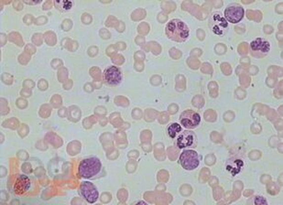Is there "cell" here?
Here are the masks:
<instances>
[{"mask_svg": "<svg viewBox=\"0 0 283 205\" xmlns=\"http://www.w3.org/2000/svg\"><path fill=\"white\" fill-rule=\"evenodd\" d=\"M166 34L168 38L177 42H183L189 38L188 26L180 19H172L167 24Z\"/></svg>", "mask_w": 283, "mask_h": 205, "instance_id": "cell-1", "label": "cell"}, {"mask_svg": "<svg viewBox=\"0 0 283 205\" xmlns=\"http://www.w3.org/2000/svg\"><path fill=\"white\" fill-rule=\"evenodd\" d=\"M102 164L97 158H88L82 160L78 168L79 175L84 179H93L100 173Z\"/></svg>", "mask_w": 283, "mask_h": 205, "instance_id": "cell-2", "label": "cell"}, {"mask_svg": "<svg viewBox=\"0 0 283 205\" xmlns=\"http://www.w3.org/2000/svg\"><path fill=\"white\" fill-rule=\"evenodd\" d=\"M180 163L184 170L194 171L200 164V157L195 150L187 149L181 154Z\"/></svg>", "mask_w": 283, "mask_h": 205, "instance_id": "cell-3", "label": "cell"}, {"mask_svg": "<svg viewBox=\"0 0 283 205\" xmlns=\"http://www.w3.org/2000/svg\"><path fill=\"white\" fill-rule=\"evenodd\" d=\"M210 27L212 32H214L215 35L223 36L227 33L229 23L220 13H214L210 20Z\"/></svg>", "mask_w": 283, "mask_h": 205, "instance_id": "cell-4", "label": "cell"}, {"mask_svg": "<svg viewBox=\"0 0 283 205\" xmlns=\"http://www.w3.org/2000/svg\"><path fill=\"white\" fill-rule=\"evenodd\" d=\"M180 122L184 128L193 129L200 125L201 116L194 110H186L180 116Z\"/></svg>", "mask_w": 283, "mask_h": 205, "instance_id": "cell-5", "label": "cell"}, {"mask_svg": "<svg viewBox=\"0 0 283 205\" xmlns=\"http://www.w3.org/2000/svg\"><path fill=\"white\" fill-rule=\"evenodd\" d=\"M245 15V10L240 5L233 4L227 6L225 10V19H227V22L237 24L240 22Z\"/></svg>", "mask_w": 283, "mask_h": 205, "instance_id": "cell-6", "label": "cell"}, {"mask_svg": "<svg viewBox=\"0 0 283 205\" xmlns=\"http://www.w3.org/2000/svg\"><path fill=\"white\" fill-rule=\"evenodd\" d=\"M80 193L82 198L84 199L89 204H94L99 197V193L95 186L89 182L83 181L80 187Z\"/></svg>", "mask_w": 283, "mask_h": 205, "instance_id": "cell-7", "label": "cell"}, {"mask_svg": "<svg viewBox=\"0 0 283 205\" xmlns=\"http://www.w3.org/2000/svg\"><path fill=\"white\" fill-rule=\"evenodd\" d=\"M197 138L194 132L192 131H182L178 135L176 138L177 147L179 148H185V147H194L196 145Z\"/></svg>", "mask_w": 283, "mask_h": 205, "instance_id": "cell-8", "label": "cell"}, {"mask_svg": "<svg viewBox=\"0 0 283 205\" xmlns=\"http://www.w3.org/2000/svg\"><path fill=\"white\" fill-rule=\"evenodd\" d=\"M104 78L108 84L118 85L122 81V73L118 67L110 66L104 71Z\"/></svg>", "mask_w": 283, "mask_h": 205, "instance_id": "cell-9", "label": "cell"}, {"mask_svg": "<svg viewBox=\"0 0 283 205\" xmlns=\"http://www.w3.org/2000/svg\"><path fill=\"white\" fill-rule=\"evenodd\" d=\"M252 51H260L262 53H268L271 50V43L267 39L262 38H256L250 43Z\"/></svg>", "mask_w": 283, "mask_h": 205, "instance_id": "cell-10", "label": "cell"}, {"mask_svg": "<svg viewBox=\"0 0 283 205\" xmlns=\"http://www.w3.org/2000/svg\"><path fill=\"white\" fill-rule=\"evenodd\" d=\"M243 167H244L243 160H240V159H233V160H230L227 162L226 169L232 176H236L237 174H239L241 171Z\"/></svg>", "mask_w": 283, "mask_h": 205, "instance_id": "cell-11", "label": "cell"}, {"mask_svg": "<svg viewBox=\"0 0 283 205\" xmlns=\"http://www.w3.org/2000/svg\"><path fill=\"white\" fill-rule=\"evenodd\" d=\"M31 187V180L24 175H19L17 183L15 185V191L19 194H22L23 192H27Z\"/></svg>", "mask_w": 283, "mask_h": 205, "instance_id": "cell-12", "label": "cell"}, {"mask_svg": "<svg viewBox=\"0 0 283 205\" xmlns=\"http://www.w3.org/2000/svg\"><path fill=\"white\" fill-rule=\"evenodd\" d=\"M182 132V127L178 123H173L168 127V135L171 138H175Z\"/></svg>", "mask_w": 283, "mask_h": 205, "instance_id": "cell-13", "label": "cell"}, {"mask_svg": "<svg viewBox=\"0 0 283 205\" xmlns=\"http://www.w3.org/2000/svg\"><path fill=\"white\" fill-rule=\"evenodd\" d=\"M254 204L255 205H268V202L267 200H265L263 197H260V196H258L255 198V201H254Z\"/></svg>", "mask_w": 283, "mask_h": 205, "instance_id": "cell-14", "label": "cell"}]
</instances>
